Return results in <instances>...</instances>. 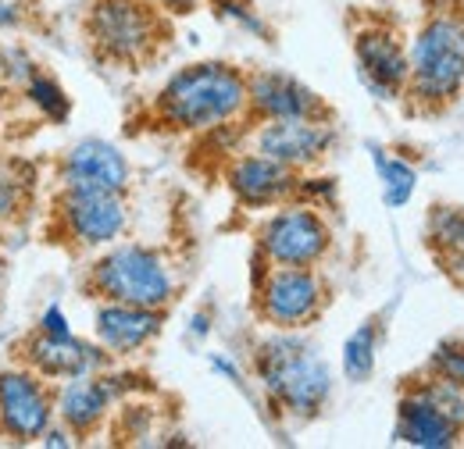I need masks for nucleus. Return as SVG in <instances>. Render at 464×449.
<instances>
[{
  "label": "nucleus",
  "instance_id": "obj_1",
  "mask_svg": "<svg viewBox=\"0 0 464 449\" xmlns=\"http://www.w3.org/2000/svg\"><path fill=\"white\" fill-rule=\"evenodd\" d=\"M246 114V72L229 61H197L179 68L150 104L158 132H208Z\"/></svg>",
  "mask_w": 464,
  "mask_h": 449
},
{
  "label": "nucleus",
  "instance_id": "obj_2",
  "mask_svg": "<svg viewBox=\"0 0 464 449\" xmlns=\"http://www.w3.org/2000/svg\"><path fill=\"white\" fill-rule=\"evenodd\" d=\"M407 72V104L411 114H443L464 93V14L450 7L429 11L418 25L411 47Z\"/></svg>",
  "mask_w": 464,
  "mask_h": 449
},
{
  "label": "nucleus",
  "instance_id": "obj_3",
  "mask_svg": "<svg viewBox=\"0 0 464 449\" xmlns=\"http://www.w3.org/2000/svg\"><path fill=\"white\" fill-rule=\"evenodd\" d=\"M82 36L101 64L143 72L169 51L172 22L150 0H90Z\"/></svg>",
  "mask_w": 464,
  "mask_h": 449
},
{
  "label": "nucleus",
  "instance_id": "obj_4",
  "mask_svg": "<svg viewBox=\"0 0 464 449\" xmlns=\"http://www.w3.org/2000/svg\"><path fill=\"white\" fill-rule=\"evenodd\" d=\"M79 289L82 296L101 300V303L165 310L175 300V268L169 264L165 250L125 243V246H111L104 257H97L82 272Z\"/></svg>",
  "mask_w": 464,
  "mask_h": 449
},
{
  "label": "nucleus",
  "instance_id": "obj_5",
  "mask_svg": "<svg viewBox=\"0 0 464 449\" xmlns=\"http://www.w3.org/2000/svg\"><path fill=\"white\" fill-rule=\"evenodd\" d=\"M254 371L268 399L290 417H314L333 393L329 364L293 336L265 339L254 353Z\"/></svg>",
  "mask_w": 464,
  "mask_h": 449
},
{
  "label": "nucleus",
  "instance_id": "obj_6",
  "mask_svg": "<svg viewBox=\"0 0 464 449\" xmlns=\"http://www.w3.org/2000/svg\"><path fill=\"white\" fill-rule=\"evenodd\" d=\"M125 200L121 193L108 189H82V186H61L51 200L47 215V239L64 246L68 253H86L111 246L125 232Z\"/></svg>",
  "mask_w": 464,
  "mask_h": 449
},
{
  "label": "nucleus",
  "instance_id": "obj_7",
  "mask_svg": "<svg viewBox=\"0 0 464 449\" xmlns=\"http://www.w3.org/2000/svg\"><path fill=\"white\" fill-rule=\"evenodd\" d=\"M325 303H329V285L318 275V268H283V264L257 268L254 279L257 321L279 332H296L318 321Z\"/></svg>",
  "mask_w": 464,
  "mask_h": 449
},
{
  "label": "nucleus",
  "instance_id": "obj_8",
  "mask_svg": "<svg viewBox=\"0 0 464 449\" xmlns=\"http://www.w3.org/2000/svg\"><path fill=\"white\" fill-rule=\"evenodd\" d=\"M257 261L283 268H318L333 250V228L311 204H279L254 232Z\"/></svg>",
  "mask_w": 464,
  "mask_h": 449
},
{
  "label": "nucleus",
  "instance_id": "obj_9",
  "mask_svg": "<svg viewBox=\"0 0 464 449\" xmlns=\"http://www.w3.org/2000/svg\"><path fill=\"white\" fill-rule=\"evenodd\" d=\"M350 43H353V61H357V75L361 82L379 97V100H397L407 90V72H411V57L401 29L382 18L364 11L357 18V25L350 29Z\"/></svg>",
  "mask_w": 464,
  "mask_h": 449
},
{
  "label": "nucleus",
  "instance_id": "obj_10",
  "mask_svg": "<svg viewBox=\"0 0 464 449\" xmlns=\"http://www.w3.org/2000/svg\"><path fill=\"white\" fill-rule=\"evenodd\" d=\"M58 396L47 389V378H40L29 368H7L0 371V439L7 443H40L51 428Z\"/></svg>",
  "mask_w": 464,
  "mask_h": 449
},
{
  "label": "nucleus",
  "instance_id": "obj_11",
  "mask_svg": "<svg viewBox=\"0 0 464 449\" xmlns=\"http://www.w3.org/2000/svg\"><path fill=\"white\" fill-rule=\"evenodd\" d=\"M336 143V125L325 118H272L257 121L254 150L296 171L318 168Z\"/></svg>",
  "mask_w": 464,
  "mask_h": 449
},
{
  "label": "nucleus",
  "instance_id": "obj_12",
  "mask_svg": "<svg viewBox=\"0 0 464 449\" xmlns=\"http://www.w3.org/2000/svg\"><path fill=\"white\" fill-rule=\"evenodd\" d=\"M108 349L104 346H90L82 339L54 336L47 329H33L29 336H22L14 342V360L29 371H36L40 378H79V375H93L108 368Z\"/></svg>",
  "mask_w": 464,
  "mask_h": 449
},
{
  "label": "nucleus",
  "instance_id": "obj_13",
  "mask_svg": "<svg viewBox=\"0 0 464 449\" xmlns=\"http://www.w3.org/2000/svg\"><path fill=\"white\" fill-rule=\"evenodd\" d=\"M246 118H325L333 121V108L300 79L286 72H246Z\"/></svg>",
  "mask_w": 464,
  "mask_h": 449
},
{
  "label": "nucleus",
  "instance_id": "obj_14",
  "mask_svg": "<svg viewBox=\"0 0 464 449\" xmlns=\"http://www.w3.org/2000/svg\"><path fill=\"white\" fill-rule=\"evenodd\" d=\"M226 182H229L232 196L250 207V211H261V207H279V204H290L293 196L300 193L304 178L296 168H286L265 154H239L232 158V165L226 168Z\"/></svg>",
  "mask_w": 464,
  "mask_h": 449
},
{
  "label": "nucleus",
  "instance_id": "obj_15",
  "mask_svg": "<svg viewBox=\"0 0 464 449\" xmlns=\"http://www.w3.org/2000/svg\"><path fill=\"white\" fill-rule=\"evenodd\" d=\"M61 186H82V189H108V193H121L129 189L132 168L125 161V154L104 143V139H82L75 143L58 165Z\"/></svg>",
  "mask_w": 464,
  "mask_h": 449
},
{
  "label": "nucleus",
  "instance_id": "obj_16",
  "mask_svg": "<svg viewBox=\"0 0 464 449\" xmlns=\"http://www.w3.org/2000/svg\"><path fill=\"white\" fill-rule=\"evenodd\" d=\"M161 325H165V310L129 307V303H101L97 318H93L97 342L115 357H129V353H140L143 346H150L161 336Z\"/></svg>",
  "mask_w": 464,
  "mask_h": 449
},
{
  "label": "nucleus",
  "instance_id": "obj_17",
  "mask_svg": "<svg viewBox=\"0 0 464 449\" xmlns=\"http://www.w3.org/2000/svg\"><path fill=\"white\" fill-rule=\"evenodd\" d=\"M393 435H397L401 443H407V446L450 449L461 443L464 432L450 417H443L414 386H404L401 403H397V432H393Z\"/></svg>",
  "mask_w": 464,
  "mask_h": 449
},
{
  "label": "nucleus",
  "instance_id": "obj_18",
  "mask_svg": "<svg viewBox=\"0 0 464 449\" xmlns=\"http://www.w3.org/2000/svg\"><path fill=\"white\" fill-rule=\"evenodd\" d=\"M111 378H101V371L93 375H79V378H68V386L58 393V414L61 425L75 435V439H86L101 428V421L108 417V406H111Z\"/></svg>",
  "mask_w": 464,
  "mask_h": 449
},
{
  "label": "nucleus",
  "instance_id": "obj_19",
  "mask_svg": "<svg viewBox=\"0 0 464 449\" xmlns=\"http://www.w3.org/2000/svg\"><path fill=\"white\" fill-rule=\"evenodd\" d=\"M425 250L432 264L464 289V204H432L425 215Z\"/></svg>",
  "mask_w": 464,
  "mask_h": 449
},
{
  "label": "nucleus",
  "instance_id": "obj_20",
  "mask_svg": "<svg viewBox=\"0 0 464 449\" xmlns=\"http://www.w3.org/2000/svg\"><path fill=\"white\" fill-rule=\"evenodd\" d=\"M375 349H379V318H368L343 346V375L350 382H368L375 371Z\"/></svg>",
  "mask_w": 464,
  "mask_h": 449
},
{
  "label": "nucleus",
  "instance_id": "obj_21",
  "mask_svg": "<svg viewBox=\"0 0 464 449\" xmlns=\"http://www.w3.org/2000/svg\"><path fill=\"white\" fill-rule=\"evenodd\" d=\"M407 386H414L418 393L425 396V399L443 414V417H450V421L464 432V389L461 386L447 382L443 375H432L429 368H425V378H407Z\"/></svg>",
  "mask_w": 464,
  "mask_h": 449
},
{
  "label": "nucleus",
  "instance_id": "obj_22",
  "mask_svg": "<svg viewBox=\"0 0 464 449\" xmlns=\"http://www.w3.org/2000/svg\"><path fill=\"white\" fill-rule=\"evenodd\" d=\"M375 171L382 178V200L390 207H404L411 200V193H414V182H418L414 168L401 158L386 154V150H375Z\"/></svg>",
  "mask_w": 464,
  "mask_h": 449
},
{
  "label": "nucleus",
  "instance_id": "obj_23",
  "mask_svg": "<svg viewBox=\"0 0 464 449\" xmlns=\"http://www.w3.org/2000/svg\"><path fill=\"white\" fill-rule=\"evenodd\" d=\"M18 171V165L0 161V224H11V218H18L29 204V178Z\"/></svg>",
  "mask_w": 464,
  "mask_h": 449
},
{
  "label": "nucleus",
  "instance_id": "obj_24",
  "mask_svg": "<svg viewBox=\"0 0 464 449\" xmlns=\"http://www.w3.org/2000/svg\"><path fill=\"white\" fill-rule=\"evenodd\" d=\"M432 375H443L447 382H454V386H461L464 389V339L458 342H443L432 357H429V364H425Z\"/></svg>",
  "mask_w": 464,
  "mask_h": 449
},
{
  "label": "nucleus",
  "instance_id": "obj_25",
  "mask_svg": "<svg viewBox=\"0 0 464 449\" xmlns=\"http://www.w3.org/2000/svg\"><path fill=\"white\" fill-rule=\"evenodd\" d=\"M29 93H33V100L44 108L47 114H54V118H64L68 111V100H64V93H61L58 86L51 82V79H33V86H29Z\"/></svg>",
  "mask_w": 464,
  "mask_h": 449
},
{
  "label": "nucleus",
  "instance_id": "obj_26",
  "mask_svg": "<svg viewBox=\"0 0 464 449\" xmlns=\"http://www.w3.org/2000/svg\"><path fill=\"white\" fill-rule=\"evenodd\" d=\"M211 4H215L218 18H232V22H239L243 29L265 33V25L257 22V14H254V4H250V0H211Z\"/></svg>",
  "mask_w": 464,
  "mask_h": 449
},
{
  "label": "nucleus",
  "instance_id": "obj_27",
  "mask_svg": "<svg viewBox=\"0 0 464 449\" xmlns=\"http://www.w3.org/2000/svg\"><path fill=\"white\" fill-rule=\"evenodd\" d=\"M150 4H158L165 14H193L204 0H150Z\"/></svg>",
  "mask_w": 464,
  "mask_h": 449
},
{
  "label": "nucleus",
  "instance_id": "obj_28",
  "mask_svg": "<svg viewBox=\"0 0 464 449\" xmlns=\"http://www.w3.org/2000/svg\"><path fill=\"white\" fill-rule=\"evenodd\" d=\"M40 329H47V332H54V336H68V325H64L58 307H51V310L40 318Z\"/></svg>",
  "mask_w": 464,
  "mask_h": 449
},
{
  "label": "nucleus",
  "instance_id": "obj_29",
  "mask_svg": "<svg viewBox=\"0 0 464 449\" xmlns=\"http://www.w3.org/2000/svg\"><path fill=\"white\" fill-rule=\"evenodd\" d=\"M0 275H4V261H0Z\"/></svg>",
  "mask_w": 464,
  "mask_h": 449
}]
</instances>
